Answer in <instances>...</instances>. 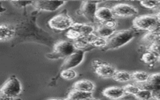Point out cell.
I'll list each match as a JSON object with an SVG mask.
<instances>
[{"mask_svg": "<svg viewBox=\"0 0 160 100\" xmlns=\"http://www.w3.org/2000/svg\"><path fill=\"white\" fill-rule=\"evenodd\" d=\"M137 34L136 29H127L116 31L110 38L107 39V45L104 50L117 49L130 42Z\"/></svg>", "mask_w": 160, "mask_h": 100, "instance_id": "1", "label": "cell"}, {"mask_svg": "<svg viewBox=\"0 0 160 100\" xmlns=\"http://www.w3.org/2000/svg\"><path fill=\"white\" fill-rule=\"evenodd\" d=\"M76 51L73 43L67 41H60L54 44L52 51L46 54V56L51 59L66 58Z\"/></svg>", "mask_w": 160, "mask_h": 100, "instance_id": "2", "label": "cell"}, {"mask_svg": "<svg viewBox=\"0 0 160 100\" xmlns=\"http://www.w3.org/2000/svg\"><path fill=\"white\" fill-rule=\"evenodd\" d=\"M22 87L20 81L14 76L10 77L3 84L0 89L1 97L12 99L17 97L21 92Z\"/></svg>", "mask_w": 160, "mask_h": 100, "instance_id": "3", "label": "cell"}, {"mask_svg": "<svg viewBox=\"0 0 160 100\" xmlns=\"http://www.w3.org/2000/svg\"><path fill=\"white\" fill-rule=\"evenodd\" d=\"M74 23L72 19L68 15L66 9L52 17L48 21L49 26L51 29L58 31L68 30L72 28Z\"/></svg>", "mask_w": 160, "mask_h": 100, "instance_id": "4", "label": "cell"}, {"mask_svg": "<svg viewBox=\"0 0 160 100\" xmlns=\"http://www.w3.org/2000/svg\"><path fill=\"white\" fill-rule=\"evenodd\" d=\"M158 21L156 15L145 14L136 17L132 21L134 28L136 30L151 32Z\"/></svg>", "mask_w": 160, "mask_h": 100, "instance_id": "5", "label": "cell"}, {"mask_svg": "<svg viewBox=\"0 0 160 100\" xmlns=\"http://www.w3.org/2000/svg\"><path fill=\"white\" fill-rule=\"evenodd\" d=\"M101 1H83L81 3L78 13L84 16L90 22H94L96 18L95 13L97 10V5Z\"/></svg>", "mask_w": 160, "mask_h": 100, "instance_id": "6", "label": "cell"}, {"mask_svg": "<svg viewBox=\"0 0 160 100\" xmlns=\"http://www.w3.org/2000/svg\"><path fill=\"white\" fill-rule=\"evenodd\" d=\"M113 14L118 17H131L138 13V10L134 6L126 3H119L111 8Z\"/></svg>", "mask_w": 160, "mask_h": 100, "instance_id": "7", "label": "cell"}, {"mask_svg": "<svg viewBox=\"0 0 160 100\" xmlns=\"http://www.w3.org/2000/svg\"><path fill=\"white\" fill-rule=\"evenodd\" d=\"M84 52L85 51L76 50L72 54L65 58L61 66V69L62 70L72 69L79 66L83 61Z\"/></svg>", "mask_w": 160, "mask_h": 100, "instance_id": "8", "label": "cell"}, {"mask_svg": "<svg viewBox=\"0 0 160 100\" xmlns=\"http://www.w3.org/2000/svg\"><path fill=\"white\" fill-rule=\"evenodd\" d=\"M66 2L61 1H36L32 6L38 10L44 11H54L61 8Z\"/></svg>", "mask_w": 160, "mask_h": 100, "instance_id": "9", "label": "cell"}, {"mask_svg": "<svg viewBox=\"0 0 160 100\" xmlns=\"http://www.w3.org/2000/svg\"><path fill=\"white\" fill-rule=\"evenodd\" d=\"M95 73L99 77L102 78H112L115 72L117 71L116 68L111 64L101 62L99 65L94 68Z\"/></svg>", "mask_w": 160, "mask_h": 100, "instance_id": "10", "label": "cell"}, {"mask_svg": "<svg viewBox=\"0 0 160 100\" xmlns=\"http://www.w3.org/2000/svg\"><path fill=\"white\" fill-rule=\"evenodd\" d=\"M102 93L105 97L113 100L119 99L126 95L123 88L118 86H110L106 88L102 91Z\"/></svg>", "mask_w": 160, "mask_h": 100, "instance_id": "11", "label": "cell"}, {"mask_svg": "<svg viewBox=\"0 0 160 100\" xmlns=\"http://www.w3.org/2000/svg\"><path fill=\"white\" fill-rule=\"evenodd\" d=\"M141 89H148L152 91L160 89V72L151 74L147 82L138 84Z\"/></svg>", "mask_w": 160, "mask_h": 100, "instance_id": "12", "label": "cell"}, {"mask_svg": "<svg viewBox=\"0 0 160 100\" xmlns=\"http://www.w3.org/2000/svg\"><path fill=\"white\" fill-rule=\"evenodd\" d=\"M114 16L112 9L107 7L98 8L95 13L96 19L99 21L100 23L114 19Z\"/></svg>", "mask_w": 160, "mask_h": 100, "instance_id": "13", "label": "cell"}, {"mask_svg": "<svg viewBox=\"0 0 160 100\" xmlns=\"http://www.w3.org/2000/svg\"><path fill=\"white\" fill-rule=\"evenodd\" d=\"M95 88L94 84L88 79H81L73 84V89L87 92H92Z\"/></svg>", "mask_w": 160, "mask_h": 100, "instance_id": "14", "label": "cell"}, {"mask_svg": "<svg viewBox=\"0 0 160 100\" xmlns=\"http://www.w3.org/2000/svg\"><path fill=\"white\" fill-rule=\"evenodd\" d=\"M72 28L78 30L82 36H89L94 34L96 30L93 26L86 23L74 22Z\"/></svg>", "mask_w": 160, "mask_h": 100, "instance_id": "15", "label": "cell"}, {"mask_svg": "<svg viewBox=\"0 0 160 100\" xmlns=\"http://www.w3.org/2000/svg\"><path fill=\"white\" fill-rule=\"evenodd\" d=\"M14 28L9 24H2L0 26V39L1 41H9L15 35Z\"/></svg>", "mask_w": 160, "mask_h": 100, "instance_id": "16", "label": "cell"}, {"mask_svg": "<svg viewBox=\"0 0 160 100\" xmlns=\"http://www.w3.org/2000/svg\"><path fill=\"white\" fill-rule=\"evenodd\" d=\"M89 97H92V92H83L73 89L68 93L65 100H82Z\"/></svg>", "mask_w": 160, "mask_h": 100, "instance_id": "17", "label": "cell"}, {"mask_svg": "<svg viewBox=\"0 0 160 100\" xmlns=\"http://www.w3.org/2000/svg\"><path fill=\"white\" fill-rule=\"evenodd\" d=\"M115 32H116L115 29L109 28L101 24L96 29L94 34L97 36H99L104 39H108Z\"/></svg>", "mask_w": 160, "mask_h": 100, "instance_id": "18", "label": "cell"}, {"mask_svg": "<svg viewBox=\"0 0 160 100\" xmlns=\"http://www.w3.org/2000/svg\"><path fill=\"white\" fill-rule=\"evenodd\" d=\"M92 35L89 36H82L79 39L74 41L73 42V44L75 49L76 50H82V51H85V49H88L89 46H91L90 41Z\"/></svg>", "mask_w": 160, "mask_h": 100, "instance_id": "19", "label": "cell"}, {"mask_svg": "<svg viewBox=\"0 0 160 100\" xmlns=\"http://www.w3.org/2000/svg\"><path fill=\"white\" fill-rule=\"evenodd\" d=\"M159 59L160 58L155 54L148 51H145L141 58V60L144 63L151 66L155 65Z\"/></svg>", "mask_w": 160, "mask_h": 100, "instance_id": "20", "label": "cell"}, {"mask_svg": "<svg viewBox=\"0 0 160 100\" xmlns=\"http://www.w3.org/2000/svg\"><path fill=\"white\" fill-rule=\"evenodd\" d=\"M150 74L141 71H137L132 72V79L138 84H143L148 82Z\"/></svg>", "mask_w": 160, "mask_h": 100, "instance_id": "21", "label": "cell"}, {"mask_svg": "<svg viewBox=\"0 0 160 100\" xmlns=\"http://www.w3.org/2000/svg\"><path fill=\"white\" fill-rule=\"evenodd\" d=\"M116 81L124 82L132 79V73L125 71H117L112 77Z\"/></svg>", "mask_w": 160, "mask_h": 100, "instance_id": "22", "label": "cell"}, {"mask_svg": "<svg viewBox=\"0 0 160 100\" xmlns=\"http://www.w3.org/2000/svg\"><path fill=\"white\" fill-rule=\"evenodd\" d=\"M90 45L93 48L104 49L107 45V39H104L93 34L90 41Z\"/></svg>", "mask_w": 160, "mask_h": 100, "instance_id": "23", "label": "cell"}, {"mask_svg": "<svg viewBox=\"0 0 160 100\" xmlns=\"http://www.w3.org/2000/svg\"><path fill=\"white\" fill-rule=\"evenodd\" d=\"M138 100H151L153 99L152 91L148 89H141L134 96Z\"/></svg>", "mask_w": 160, "mask_h": 100, "instance_id": "24", "label": "cell"}, {"mask_svg": "<svg viewBox=\"0 0 160 100\" xmlns=\"http://www.w3.org/2000/svg\"><path fill=\"white\" fill-rule=\"evenodd\" d=\"M123 89H124L126 94H131L133 95L134 96L140 91L141 88L137 84H127L124 86Z\"/></svg>", "mask_w": 160, "mask_h": 100, "instance_id": "25", "label": "cell"}, {"mask_svg": "<svg viewBox=\"0 0 160 100\" xmlns=\"http://www.w3.org/2000/svg\"><path fill=\"white\" fill-rule=\"evenodd\" d=\"M146 51H151L160 58V38L154 42L146 48Z\"/></svg>", "mask_w": 160, "mask_h": 100, "instance_id": "26", "label": "cell"}, {"mask_svg": "<svg viewBox=\"0 0 160 100\" xmlns=\"http://www.w3.org/2000/svg\"><path fill=\"white\" fill-rule=\"evenodd\" d=\"M60 75L64 79L71 80L76 77L77 73L72 69H68L62 70L61 71Z\"/></svg>", "mask_w": 160, "mask_h": 100, "instance_id": "27", "label": "cell"}, {"mask_svg": "<svg viewBox=\"0 0 160 100\" xmlns=\"http://www.w3.org/2000/svg\"><path fill=\"white\" fill-rule=\"evenodd\" d=\"M66 36L71 40H73L74 41L79 39L80 38L82 37V36L81 35V34L76 29H75L74 28H70L66 32Z\"/></svg>", "mask_w": 160, "mask_h": 100, "instance_id": "28", "label": "cell"}, {"mask_svg": "<svg viewBox=\"0 0 160 100\" xmlns=\"http://www.w3.org/2000/svg\"><path fill=\"white\" fill-rule=\"evenodd\" d=\"M140 4L147 9H158L160 5V1H142Z\"/></svg>", "mask_w": 160, "mask_h": 100, "instance_id": "29", "label": "cell"}, {"mask_svg": "<svg viewBox=\"0 0 160 100\" xmlns=\"http://www.w3.org/2000/svg\"><path fill=\"white\" fill-rule=\"evenodd\" d=\"M33 1H11V3L12 4V5L16 8H21L26 7L28 5H32Z\"/></svg>", "mask_w": 160, "mask_h": 100, "instance_id": "30", "label": "cell"}, {"mask_svg": "<svg viewBox=\"0 0 160 100\" xmlns=\"http://www.w3.org/2000/svg\"><path fill=\"white\" fill-rule=\"evenodd\" d=\"M101 24L109 28H111V29H115V27L116 26V21H115V19H111V20H109V21H105L104 22H102L101 23Z\"/></svg>", "mask_w": 160, "mask_h": 100, "instance_id": "31", "label": "cell"}, {"mask_svg": "<svg viewBox=\"0 0 160 100\" xmlns=\"http://www.w3.org/2000/svg\"><path fill=\"white\" fill-rule=\"evenodd\" d=\"M153 99L155 100H160V89L152 91Z\"/></svg>", "mask_w": 160, "mask_h": 100, "instance_id": "32", "label": "cell"}, {"mask_svg": "<svg viewBox=\"0 0 160 100\" xmlns=\"http://www.w3.org/2000/svg\"><path fill=\"white\" fill-rule=\"evenodd\" d=\"M151 32L158 33V34H160V21L159 19H158V22L155 25L154 28H153V29Z\"/></svg>", "mask_w": 160, "mask_h": 100, "instance_id": "33", "label": "cell"}, {"mask_svg": "<svg viewBox=\"0 0 160 100\" xmlns=\"http://www.w3.org/2000/svg\"><path fill=\"white\" fill-rule=\"evenodd\" d=\"M156 16V17L158 18V19L160 21V10L158 11V12L155 14Z\"/></svg>", "mask_w": 160, "mask_h": 100, "instance_id": "34", "label": "cell"}, {"mask_svg": "<svg viewBox=\"0 0 160 100\" xmlns=\"http://www.w3.org/2000/svg\"><path fill=\"white\" fill-rule=\"evenodd\" d=\"M82 100H99V99H97L94 98H92V97H89V98L84 99H82Z\"/></svg>", "mask_w": 160, "mask_h": 100, "instance_id": "35", "label": "cell"}, {"mask_svg": "<svg viewBox=\"0 0 160 100\" xmlns=\"http://www.w3.org/2000/svg\"><path fill=\"white\" fill-rule=\"evenodd\" d=\"M48 100H63V99H49Z\"/></svg>", "mask_w": 160, "mask_h": 100, "instance_id": "36", "label": "cell"}, {"mask_svg": "<svg viewBox=\"0 0 160 100\" xmlns=\"http://www.w3.org/2000/svg\"><path fill=\"white\" fill-rule=\"evenodd\" d=\"M158 10H160V5H159V8H158Z\"/></svg>", "mask_w": 160, "mask_h": 100, "instance_id": "37", "label": "cell"}, {"mask_svg": "<svg viewBox=\"0 0 160 100\" xmlns=\"http://www.w3.org/2000/svg\"><path fill=\"white\" fill-rule=\"evenodd\" d=\"M1 100H2V99H1Z\"/></svg>", "mask_w": 160, "mask_h": 100, "instance_id": "38", "label": "cell"}, {"mask_svg": "<svg viewBox=\"0 0 160 100\" xmlns=\"http://www.w3.org/2000/svg\"><path fill=\"white\" fill-rule=\"evenodd\" d=\"M117 100H119V99H117Z\"/></svg>", "mask_w": 160, "mask_h": 100, "instance_id": "39", "label": "cell"}]
</instances>
